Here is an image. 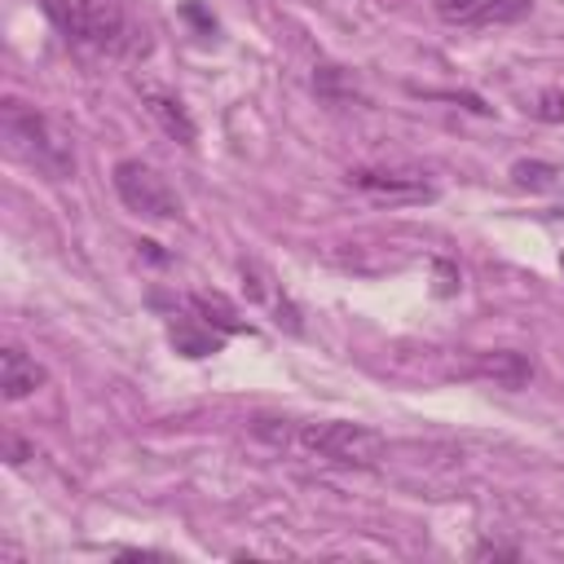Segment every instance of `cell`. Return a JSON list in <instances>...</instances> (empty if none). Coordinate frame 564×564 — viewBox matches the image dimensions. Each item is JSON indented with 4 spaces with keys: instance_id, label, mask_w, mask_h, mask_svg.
Instances as JSON below:
<instances>
[{
    "instance_id": "4fadbf2b",
    "label": "cell",
    "mask_w": 564,
    "mask_h": 564,
    "mask_svg": "<svg viewBox=\"0 0 564 564\" xmlns=\"http://www.w3.org/2000/svg\"><path fill=\"white\" fill-rule=\"evenodd\" d=\"M529 110H533V119H542V123H560V119H564V93H560V88H546V93H538V101H533Z\"/></svg>"
},
{
    "instance_id": "2e32d148",
    "label": "cell",
    "mask_w": 564,
    "mask_h": 564,
    "mask_svg": "<svg viewBox=\"0 0 564 564\" xmlns=\"http://www.w3.org/2000/svg\"><path fill=\"white\" fill-rule=\"evenodd\" d=\"M9 454H13L9 463H26V454H31V445H26V441H18V436H9Z\"/></svg>"
},
{
    "instance_id": "8992f818",
    "label": "cell",
    "mask_w": 564,
    "mask_h": 564,
    "mask_svg": "<svg viewBox=\"0 0 564 564\" xmlns=\"http://www.w3.org/2000/svg\"><path fill=\"white\" fill-rule=\"evenodd\" d=\"M432 4L454 26H498V22H516L533 9V0H432Z\"/></svg>"
},
{
    "instance_id": "30bf717a",
    "label": "cell",
    "mask_w": 564,
    "mask_h": 564,
    "mask_svg": "<svg viewBox=\"0 0 564 564\" xmlns=\"http://www.w3.org/2000/svg\"><path fill=\"white\" fill-rule=\"evenodd\" d=\"M471 375L494 379V383H502V388H524V383L533 379V361H529L524 352H516V348H494V352H480V357H476Z\"/></svg>"
},
{
    "instance_id": "6da1fadb",
    "label": "cell",
    "mask_w": 564,
    "mask_h": 564,
    "mask_svg": "<svg viewBox=\"0 0 564 564\" xmlns=\"http://www.w3.org/2000/svg\"><path fill=\"white\" fill-rule=\"evenodd\" d=\"M40 9L70 48L97 57H123L137 44V31L115 0H40Z\"/></svg>"
},
{
    "instance_id": "3957f363",
    "label": "cell",
    "mask_w": 564,
    "mask_h": 564,
    "mask_svg": "<svg viewBox=\"0 0 564 564\" xmlns=\"http://www.w3.org/2000/svg\"><path fill=\"white\" fill-rule=\"evenodd\" d=\"M291 441L326 463L339 467H375L383 458V436L366 423H348V419H322V423H300L291 432Z\"/></svg>"
},
{
    "instance_id": "52a82bcc",
    "label": "cell",
    "mask_w": 564,
    "mask_h": 564,
    "mask_svg": "<svg viewBox=\"0 0 564 564\" xmlns=\"http://www.w3.org/2000/svg\"><path fill=\"white\" fill-rule=\"evenodd\" d=\"M141 101H145V110L154 115V123H159L172 141L194 145L198 128H194V119H189V110H185V101H181L176 93H167V88H159V84H141Z\"/></svg>"
},
{
    "instance_id": "5b68a950",
    "label": "cell",
    "mask_w": 564,
    "mask_h": 564,
    "mask_svg": "<svg viewBox=\"0 0 564 564\" xmlns=\"http://www.w3.org/2000/svg\"><path fill=\"white\" fill-rule=\"evenodd\" d=\"M352 189H366L375 198H432V185L414 167H352L348 172Z\"/></svg>"
},
{
    "instance_id": "7a4b0ae2",
    "label": "cell",
    "mask_w": 564,
    "mask_h": 564,
    "mask_svg": "<svg viewBox=\"0 0 564 564\" xmlns=\"http://www.w3.org/2000/svg\"><path fill=\"white\" fill-rule=\"evenodd\" d=\"M0 128H4L9 150H13L22 163H31L35 172H44L48 181L75 176V150H70V141H66V137L48 123V115H40L35 106L9 97V101L0 106Z\"/></svg>"
},
{
    "instance_id": "7c38bea8",
    "label": "cell",
    "mask_w": 564,
    "mask_h": 564,
    "mask_svg": "<svg viewBox=\"0 0 564 564\" xmlns=\"http://www.w3.org/2000/svg\"><path fill=\"white\" fill-rule=\"evenodd\" d=\"M511 176H516V185L520 189H551L555 185V176H560V167L555 163H529V159H520L516 167H511Z\"/></svg>"
},
{
    "instance_id": "9a60e30c",
    "label": "cell",
    "mask_w": 564,
    "mask_h": 564,
    "mask_svg": "<svg viewBox=\"0 0 564 564\" xmlns=\"http://www.w3.org/2000/svg\"><path fill=\"white\" fill-rule=\"evenodd\" d=\"M471 555H476V560H489V555H494V560H520V546H502V542H480V546H476Z\"/></svg>"
},
{
    "instance_id": "e0dca14e",
    "label": "cell",
    "mask_w": 564,
    "mask_h": 564,
    "mask_svg": "<svg viewBox=\"0 0 564 564\" xmlns=\"http://www.w3.org/2000/svg\"><path fill=\"white\" fill-rule=\"evenodd\" d=\"M560 264H564V256H560Z\"/></svg>"
},
{
    "instance_id": "9c48e42d",
    "label": "cell",
    "mask_w": 564,
    "mask_h": 564,
    "mask_svg": "<svg viewBox=\"0 0 564 564\" xmlns=\"http://www.w3.org/2000/svg\"><path fill=\"white\" fill-rule=\"evenodd\" d=\"M44 366L35 361V357H26L22 348H4L0 352V388H4V397L9 401H22V397H31L35 388H44Z\"/></svg>"
},
{
    "instance_id": "277c9868",
    "label": "cell",
    "mask_w": 564,
    "mask_h": 564,
    "mask_svg": "<svg viewBox=\"0 0 564 564\" xmlns=\"http://www.w3.org/2000/svg\"><path fill=\"white\" fill-rule=\"evenodd\" d=\"M115 194L123 198L128 212L150 216V220H172L181 216V198L172 194V185L141 159H119L115 163Z\"/></svg>"
},
{
    "instance_id": "ba28073f",
    "label": "cell",
    "mask_w": 564,
    "mask_h": 564,
    "mask_svg": "<svg viewBox=\"0 0 564 564\" xmlns=\"http://www.w3.org/2000/svg\"><path fill=\"white\" fill-rule=\"evenodd\" d=\"M229 335H220L216 326H207L198 313H181L167 322V344L181 352V357H212L225 348Z\"/></svg>"
},
{
    "instance_id": "5bb4252c",
    "label": "cell",
    "mask_w": 564,
    "mask_h": 564,
    "mask_svg": "<svg viewBox=\"0 0 564 564\" xmlns=\"http://www.w3.org/2000/svg\"><path fill=\"white\" fill-rule=\"evenodd\" d=\"M181 13H185V18H189V22L203 31V35H216V18H212V13H207L198 0H185V4H181Z\"/></svg>"
},
{
    "instance_id": "8fae6325",
    "label": "cell",
    "mask_w": 564,
    "mask_h": 564,
    "mask_svg": "<svg viewBox=\"0 0 564 564\" xmlns=\"http://www.w3.org/2000/svg\"><path fill=\"white\" fill-rule=\"evenodd\" d=\"M189 313H198L207 326H216L220 335H238V330H247V322L238 317V308L220 295V291H194L189 295Z\"/></svg>"
}]
</instances>
